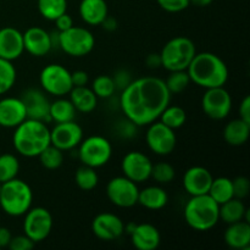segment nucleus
<instances>
[{
    "instance_id": "f257e3e1",
    "label": "nucleus",
    "mask_w": 250,
    "mask_h": 250,
    "mask_svg": "<svg viewBox=\"0 0 250 250\" xmlns=\"http://www.w3.org/2000/svg\"><path fill=\"white\" fill-rule=\"evenodd\" d=\"M170 100L171 94L165 81L148 76L132 80L122 90L120 106L125 117L142 127L156 121Z\"/></svg>"
},
{
    "instance_id": "f03ea898",
    "label": "nucleus",
    "mask_w": 250,
    "mask_h": 250,
    "mask_svg": "<svg viewBox=\"0 0 250 250\" xmlns=\"http://www.w3.org/2000/svg\"><path fill=\"white\" fill-rule=\"evenodd\" d=\"M186 71L190 82L205 89L224 87L229 80V68L225 61L209 51L195 54Z\"/></svg>"
},
{
    "instance_id": "7ed1b4c3",
    "label": "nucleus",
    "mask_w": 250,
    "mask_h": 250,
    "mask_svg": "<svg viewBox=\"0 0 250 250\" xmlns=\"http://www.w3.org/2000/svg\"><path fill=\"white\" fill-rule=\"evenodd\" d=\"M12 144L20 155L24 158H38L39 154L50 146V129L45 122L26 119L15 127Z\"/></svg>"
},
{
    "instance_id": "20e7f679",
    "label": "nucleus",
    "mask_w": 250,
    "mask_h": 250,
    "mask_svg": "<svg viewBox=\"0 0 250 250\" xmlns=\"http://www.w3.org/2000/svg\"><path fill=\"white\" fill-rule=\"evenodd\" d=\"M183 216L194 231H209L220 221L219 204L209 194L194 195L186 204Z\"/></svg>"
},
{
    "instance_id": "39448f33",
    "label": "nucleus",
    "mask_w": 250,
    "mask_h": 250,
    "mask_svg": "<svg viewBox=\"0 0 250 250\" xmlns=\"http://www.w3.org/2000/svg\"><path fill=\"white\" fill-rule=\"evenodd\" d=\"M33 192L28 183L14 178L1 183L0 189V207L2 211L12 217H19L31 209Z\"/></svg>"
},
{
    "instance_id": "423d86ee",
    "label": "nucleus",
    "mask_w": 250,
    "mask_h": 250,
    "mask_svg": "<svg viewBox=\"0 0 250 250\" xmlns=\"http://www.w3.org/2000/svg\"><path fill=\"white\" fill-rule=\"evenodd\" d=\"M197 54L194 43L187 37H175L164 45L161 50V66L167 71L187 70Z\"/></svg>"
},
{
    "instance_id": "0eeeda50",
    "label": "nucleus",
    "mask_w": 250,
    "mask_h": 250,
    "mask_svg": "<svg viewBox=\"0 0 250 250\" xmlns=\"http://www.w3.org/2000/svg\"><path fill=\"white\" fill-rule=\"evenodd\" d=\"M111 155V143L103 136H90L82 139L78 146V158L81 163L89 167L98 168L106 165Z\"/></svg>"
},
{
    "instance_id": "6e6552de",
    "label": "nucleus",
    "mask_w": 250,
    "mask_h": 250,
    "mask_svg": "<svg viewBox=\"0 0 250 250\" xmlns=\"http://www.w3.org/2000/svg\"><path fill=\"white\" fill-rule=\"evenodd\" d=\"M42 89L56 98L65 97L72 89L71 72L60 63H49L39 75Z\"/></svg>"
},
{
    "instance_id": "1a4fd4ad",
    "label": "nucleus",
    "mask_w": 250,
    "mask_h": 250,
    "mask_svg": "<svg viewBox=\"0 0 250 250\" xmlns=\"http://www.w3.org/2000/svg\"><path fill=\"white\" fill-rule=\"evenodd\" d=\"M95 39L89 29L72 26L67 31L60 32V49L73 58L88 55L94 49Z\"/></svg>"
},
{
    "instance_id": "9d476101",
    "label": "nucleus",
    "mask_w": 250,
    "mask_h": 250,
    "mask_svg": "<svg viewBox=\"0 0 250 250\" xmlns=\"http://www.w3.org/2000/svg\"><path fill=\"white\" fill-rule=\"evenodd\" d=\"M139 188L136 182L125 176L111 178L106 185L107 199L117 208H128L138 204Z\"/></svg>"
},
{
    "instance_id": "9b49d317",
    "label": "nucleus",
    "mask_w": 250,
    "mask_h": 250,
    "mask_svg": "<svg viewBox=\"0 0 250 250\" xmlns=\"http://www.w3.org/2000/svg\"><path fill=\"white\" fill-rule=\"evenodd\" d=\"M53 229V216L45 208H32L24 214L23 232L34 243L45 241Z\"/></svg>"
},
{
    "instance_id": "f8f14e48",
    "label": "nucleus",
    "mask_w": 250,
    "mask_h": 250,
    "mask_svg": "<svg viewBox=\"0 0 250 250\" xmlns=\"http://www.w3.org/2000/svg\"><path fill=\"white\" fill-rule=\"evenodd\" d=\"M148 126L149 128L146 133V142L148 148L156 155H170L175 150L176 144H177L175 129L170 128L160 121H154Z\"/></svg>"
},
{
    "instance_id": "ddd939ff",
    "label": "nucleus",
    "mask_w": 250,
    "mask_h": 250,
    "mask_svg": "<svg viewBox=\"0 0 250 250\" xmlns=\"http://www.w3.org/2000/svg\"><path fill=\"white\" fill-rule=\"evenodd\" d=\"M202 107L209 119L221 121L232 110L231 94L224 87L209 88L202 98Z\"/></svg>"
},
{
    "instance_id": "4468645a",
    "label": "nucleus",
    "mask_w": 250,
    "mask_h": 250,
    "mask_svg": "<svg viewBox=\"0 0 250 250\" xmlns=\"http://www.w3.org/2000/svg\"><path fill=\"white\" fill-rule=\"evenodd\" d=\"M153 163L142 151H128L121 161V170L125 177L136 183L146 182L150 178Z\"/></svg>"
},
{
    "instance_id": "2eb2a0df",
    "label": "nucleus",
    "mask_w": 250,
    "mask_h": 250,
    "mask_svg": "<svg viewBox=\"0 0 250 250\" xmlns=\"http://www.w3.org/2000/svg\"><path fill=\"white\" fill-rule=\"evenodd\" d=\"M83 139V129L73 121L56 124L50 129V144L62 151L77 148Z\"/></svg>"
},
{
    "instance_id": "dca6fc26",
    "label": "nucleus",
    "mask_w": 250,
    "mask_h": 250,
    "mask_svg": "<svg viewBox=\"0 0 250 250\" xmlns=\"http://www.w3.org/2000/svg\"><path fill=\"white\" fill-rule=\"evenodd\" d=\"M92 232L102 241H115L124 234L125 224L117 215L111 212H102L93 219Z\"/></svg>"
},
{
    "instance_id": "f3484780",
    "label": "nucleus",
    "mask_w": 250,
    "mask_h": 250,
    "mask_svg": "<svg viewBox=\"0 0 250 250\" xmlns=\"http://www.w3.org/2000/svg\"><path fill=\"white\" fill-rule=\"evenodd\" d=\"M21 100L26 107L27 119L38 120V121L49 122V107L50 102L46 98L45 92L37 88H28L21 95Z\"/></svg>"
},
{
    "instance_id": "a211bd4d",
    "label": "nucleus",
    "mask_w": 250,
    "mask_h": 250,
    "mask_svg": "<svg viewBox=\"0 0 250 250\" xmlns=\"http://www.w3.org/2000/svg\"><path fill=\"white\" fill-rule=\"evenodd\" d=\"M212 177L211 172L203 166H193L189 167L183 175V188L190 195L208 194L211 186Z\"/></svg>"
},
{
    "instance_id": "6ab92c4d",
    "label": "nucleus",
    "mask_w": 250,
    "mask_h": 250,
    "mask_svg": "<svg viewBox=\"0 0 250 250\" xmlns=\"http://www.w3.org/2000/svg\"><path fill=\"white\" fill-rule=\"evenodd\" d=\"M26 119V107L21 98L7 97L0 100V126L15 128Z\"/></svg>"
},
{
    "instance_id": "aec40b11",
    "label": "nucleus",
    "mask_w": 250,
    "mask_h": 250,
    "mask_svg": "<svg viewBox=\"0 0 250 250\" xmlns=\"http://www.w3.org/2000/svg\"><path fill=\"white\" fill-rule=\"evenodd\" d=\"M23 37L15 27L0 29V58L14 61L23 54Z\"/></svg>"
},
{
    "instance_id": "412c9836",
    "label": "nucleus",
    "mask_w": 250,
    "mask_h": 250,
    "mask_svg": "<svg viewBox=\"0 0 250 250\" xmlns=\"http://www.w3.org/2000/svg\"><path fill=\"white\" fill-rule=\"evenodd\" d=\"M22 37L24 50L32 56L42 58L51 50L50 34L42 27H29Z\"/></svg>"
},
{
    "instance_id": "4be33fe9",
    "label": "nucleus",
    "mask_w": 250,
    "mask_h": 250,
    "mask_svg": "<svg viewBox=\"0 0 250 250\" xmlns=\"http://www.w3.org/2000/svg\"><path fill=\"white\" fill-rule=\"evenodd\" d=\"M129 236L133 247L138 250H155L160 246L161 234L151 224L136 225Z\"/></svg>"
},
{
    "instance_id": "5701e85b",
    "label": "nucleus",
    "mask_w": 250,
    "mask_h": 250,
    "mask_svg": "<svg viewBox=\"0 0 250 250\" xmlns=\"http://www.w3.org/2000/svg\"><path fill=\"white\" fill-rule=\"evenodd\" d=\"M78 12L85 23L89 26H100L109 15V7L105 0H82Z\"/></svg>"
},
{
    "instance_id": "b1692460",
    "label": "nucleus",
    "mask_w": 250,
    "mask_h": 250,
    "mask_svg": "<svg viewBox=\"0 0 250 250\" xmlns=\"http://www.w3.org/2000/svg\"><path fill=\"white\" fill-rule=\"evenodd\" d=\"M225 242L232 249L247 250L250 247V224L238 221L229 225L225 231Z\"/></svg>"
},
{
    "instance_id": "393cba45",
    "label": "nucleus",
    "mask_w": 250,
    "mask_h": 250,
    "mask_svg": "<svg viewBox=\"0 0 250 250\" xmlns=\"http://www.w3.org/2000/svg\"><path fill=\"white\" fill-rule=\"evenodd\" d=\"M168 203V195L160 186H149L139 190L138 204L148 210H161Z\"/></svg>"
},
{
    "instance_id": "a878e982",
    "label": "nucleus",
    "mask_w": 250,
    "mask_h": 250,
    "mask_svg": "<svg viewBox=\"0 0 250 250\" xmlns=\"http://www.w3.org/2000/svg\"><path fill=\"white\" fill-rule=\"evenodd\" d=\"M70 100L75 109L82 114H89L94 111L98 105V97L94 94L92 88L84 87H72L70 90Z\"/></svg>"
},
{
    "instance_id": "bb28decb",
    "label": "nucleus",
    "mask_w": 250,
    "mask_h": 250,
    "mask_svg": "<svg viewBox=\"0 0 250 250\" xmlns=\"http://www.w3.org/2000/svg\"><path fill=\"white\" fill-rule=\"evenodd\" d=\"M250 136V124L242 119L232 120L224 129V139L229 146H241L248 142Z\"/></svg>"
},
{
    "instance_id": "cd10ccee",
    "label": "nucleus",
    "mask_w": 250,
    "mask_h": 250,
    "mask_svg": "<svg viewBox=\"0 0 250 250\" xmlns=\"http://www.w3.org/2000/svg\"><path fill=\"white\" fill-rule=\"evenodd\" d=\"M76 112L77 110L75 109L71 100L63 97L58 98L53 103H50V107H49L50 121H54L55 124L73 121L76 117Z\"/></svg>"
},
{
    "instance_id": "c85d7f7f",
    "label": "nucleus",
    "mask_w": 250,
    "mask_h": 250,
    "mask_svg": "<svg viewBox=\"0 0 250 250\" xmlns=\"http://www.w3.org/2000/svg\"><path fill=\"white\" fill-rule=\"evenodd\" d=\"M246 211V205L243 204L242 199H238V198H232V199L219 205L220 220L227 225L242 221Z\"/></svg>"
},
{
    "instance_id": "c756f323",
    "label": "nucleus",
    "mask_w": 250,
    "mask_h": 250,
    "mask_svg": "<svg viewBox=\"0 0 250 250\" xmlns=\"http://www.w3.org/2000/svg\"><path fill=\"white\" fill-rule=\"evenodd\" d=\"M208 194L219 205L227 202V200L232 199V198H234L232 180H229V177L214 178Z\"/></svg>"
},
{
    "instance_id": "7c9ffc66",
    "label": "nucleus",
    "mask_w": 250,
    "mask_h": 250,
    "mask_svg": "<svg viewBox=\"0 0 250 250\" xmlns=\"http://www.w3.org/2000/svg\"><path fill=\"white\" fill-rule=\"evenodd\" d=\"M38 11L48 21H55L67 11V0H38Z\"/></svg>"
},
{
    "instance_id": "2f4dec72",
    "label": "nucleus",
    "mask_w": 250,
    "mask_h": 250,
    "mask_svg": "<svg viewBox=\"0 0 250 250\" xmlns=\"http://www.w3.org/2000/svg\"><path fill=\"white\" fill-rule=\"evenodd\" d=\"M160 122L166 125L167 127L172 129H177L182 127L186 124L187 120V114H186L185 109H182L178 105H170L164 109V111L160 115Z\"/></svg>"
},
{
    "instance_id": "473e14b6",
    "label": "nucleus",
    "mask_w": 250,
    "mask_h": 250,
    "mask_svg": "<svg viewBox=\"0 0 250 250\" xmlns=\"http://www.w3.org/2000/svg\"><path fill=\"white\" fill-rule=\"evenodd\" d=\"M20 172V161L16 155L5 153L0 155V183L17 177Z\"/></svg>"
},
{
    "instance_id": "72a5a7b5",
    "label": "nucleus",
    "mask_w": 250,
    "mask_h": 250,
    "mask_svg": "<svg viewBox=\"0 0 250 250\" xmlns=\"http://www.w3.org/2000/svg\"><path fill=\"white\" fill-rule=\"evenodd\" d=\"M75 182L82 190H92L99 183V176L95 168L83 165L76 171Z\"/></svg>"
},
{
    "instance_id": "f704fd0d",
    "label": "nucleus",
    "mask_w": 250,
    "mask_h": 250,
    "mask_svg": "<svg viewBox=\"0 0 250 250\" xmlns=\"http://www.w3.org/2000/svg\"><path fill=\"white\" fill-rule=\"evenodd\" d=\"M16 82V68L12 61L0 58V95L5 94Z\"/></svg>"
},
{
    "instance_id": "c9c22d12",
    "label": "nucleus",
    "mask_w": 250,
    "mask_h": 250,
    "mask_svg": "<svg viewBox=\"0 0 250 250\" xmlns=\"http://www.w3.org/2000/svg\"><path fill=\"white\" fill-rule=\"evenodd\" d=\"M39 161L46 170H56L63 164V151L54 146H49L39 154Z\"/></svg>"
},
{
    "instance_id": "e433bc0d",
    "label": "nucleus",
    "mask_w": 250,
    "mask_h": 250,
    "mask_svg": "<svg viewBox=\"0 0 250 250\" xmlns=\"http://www.w3.org/2000/svg\"><path fill=\"white\" fill-rule=\"evenodd\" d=\"M92 90L100 99H109L116 92V88H115V83L111 76L100 75L93 81Z\"/></svg>"
},
{
    "instance_id": "4c0bfd02",
    "label": "nucleus",
    "mask_w": 250,
    "mask_h": 250,
    "mask_svg": "<svg viewBox=\"0 0 250 250\" xmlns=\"http://www.w3.org/2000/svg\"><path fill=\"white\" fill-rule=\"evenodd\" d=\"M190 78L188 76L187 71H172L170 72V76L165 81V84L167 87L170 94H180L189 85Z\"/></svg>"
},
{
    "instance_id": "58836bf2",
    "label": "nucleus",
    "mask_w": 250,
    "mask_h": 250,
    "mask_svg": "<svg viewBox=\"0 0 250 250\" xmlns=\"http://www.w3.org/2000/svg\"><path fill=\"white\" fill-rule=\"evenodd\" d=\"M176 176L175 167L168 163H158L153 165L150 178L159 185H167L172 182Z\"/></svg>"
},
{
    "instance_id": "ea45409f",
    "label": "nucleus",
    "mask_w": 250,
    "mask_h": 250,
    "mask_svg": "<svg viewBox=\"0 0 250 250\" xmlns=\"http://www.w3.org/2000/svg\"><path fill=\"white\" fill-rule=\"evenodd\" d=\"M232 187H233L234 198L244 199L249 195L250 192V181L244 176H238L232 180Z\"/></svg>"
},
{
    "instance_id": "a19ab883",
    "label": "nucleus",
    "mask_w": 250,
    "mask_h": 250,
    "mask_svg": "<svg viewBox=\"0 0 250 250\" xmlns=\"http://www.w3.org/2000/svg\"><path fill=\"white\" fill-rule=\"evenodd\" d=\"M137 128H138V126L126 117L125 120H121V121L117 122L116 134L119 137H121V138L129 139L136 136Z\"/></svg>"
},
{
    "instance_id": "79ce46f5",
    "label": "nucleus",
    "mask_w": 250,
    "mask_h": 250,
    "mask_svg": "<svg viewBox=\"0 0 250 250\" xmlns=\"http://www.w3.org/2000/svg\"><path fill=\"white\" fill-rule=\"evenodd\" d=\"M156 1L161 9L172 14L183 11L190 5L189 0H156Z\"/></svg>"
},
{
    "instance_id": "37998d69",
    "label": "nucleus",
    "mask_w": 250,
    "mask_h": 250,
    "mask_svg": "<svg viewBox=\"0 0 250 250\" xmlns=\"http://www.w3.org/2000/svg\"><path fill=\"white\" fill-rule=\"evenodd\" d=\"M112 81H114L116 90L119 89L122 92V90L132 82V76L131 73H129V71H127L126 68H120V70H117L116 72L114 73Z\"/></svg>"
},
{
    "instance_id": "c03bdc74",
    "label": "nucleus",
    "mask_w": 250,
    "mask_h": 250,
    "mask_svg": "<svg viewBox=\"0 0 250 250\" xmlns=\"http://www.w3.org/2000/svg\"><path fill=\"white\" fill-rule=\"evenodd\" d=\"M34 246L36 243L29 239L26 234L12 237L9 243V248L11 250H31Z\"/></svg>"
},
{
    "instance_id": "a18cd8bd",
    "label": "nucleus",
    "mask_w": 250,
    "mask_h": 250,
    "mask_svg": "<svg viewBox=\"0 0 250 250\" xmlns=\"http://www.w3.org/2000/svg\"><path fill=\"white\" fill-rule=\"evenodd\" d=\"M71 81H72L73 87H84L88 84V73L85 71L77 70L75 72H71Z\"/></svg>"
},
{
    "instance_id": "49530a36",
    "label": "nucleus",
    "mask_w": 250,
    "mask_h": 250,
    "mask_svg": "<svg viewBox=\"0 0 250 250\" xmlns=\"http://www.w3.org/2000/svg\"><path fill=\"white\" fill-rule=\"evenodd\" d=\"M54 22H55L56 29H58L59 32L67 31V29H70L71 27L73 26L72 17H71L67 12H65V14H62L61 16H59Z\"/></svg>"
},
{
    "instance_id": "de8ad7c7",
    "label": "nucleus",
    "mask_w": 250,
    "mask_h": 250,
    "mask_svg": "<svg viewBox=\"0 0 250 250\" xmlns=\"http://www.w3.org/2000/svg\"><path fill=\"white\" fill-rule=\"evenodd\" d=\"M239 119H242L243 121L250 124V97L247 95L241 103V106H239Z\"/></svg>"
},
{
    "instance_id": "09e8293b",
    "label": "nucleus",
    "mask_w": 250,
    "mask_h": 250,
    "mask_svg": "<svg viewBox=\"0 0 250 250\" xmlns=\"http://www.w3.org/2000/svg\"><path fill=\"white\" fill-rule=\"evenodd\" d=\"M146 66H148L149 68H153V70L161 67L160 53L149 54V55L146 56Z\"/></svg>"
},
{
    "instance_id": "8fccbe9b",
    "label": "nucleus",
    "mask_w": 250,
    "mask_h": 250,
    "mask_svg": "<svg viewBox=\"0 0 250 250\" xmlns=\"http://www.w3.org/2000/svg\"><path fill=\"white\" fill-rule=\"evenodd\" d=\"M11 238L12 234L10 229H6V227H0V249L9 247Z\"/></svg>"
},
{
    "instance_id": "3c124183",
    "label": "nucleus",
    "mask_w": 250,
    "mask_h": 250,
    "mask_svg": "<svg viewBox=\"0 0 250 250\" xmlns=\"http://www.w3.org/2000/svg\"><path fill=\"white\" fill-rule=\"evenodd\" d=\"M102 26L105 31L114 32V31H116V28H117V21L114 19V17H111L107 15V16L105 17L104 21L102 22Z\"/></svg>"
},
{
    "instance_id": "603ef678",
    "label": "nucleus",
    "mask_w": 250,
    "mask_h": 250,
    "mask_svg": "<svg viewBox=\"0 0 250 250\" xmlns=\"http://www.w3.org/2000/svg\"><path fill=\"white\" fill-rule=\"evenodd\" d=\"M49 34H50L51 49H60V32L53 31Z\"/></svg>"
},
{
    "instance_id": "864d4df0",
    "label": "nucleus",
    "mask_w": 250,
    "mask_h": 250,
    "mask_svg": "<svg viewBox=\"0 0 250 250\" xmlns=\"http://www.w3.org/2000/svg\"><path fill=\"white\" fill-rule=\"evenodd\" d=\"M214 0H189L190 4H193L194 6L198 7H205V6H209Z\"/></svg>"
},
{
    "instance_id": "5fc2aeb1",
    "label": "nucleus",
    "mask_w": 250,
    "mask_h": 250,
    "mask_svg": "<svg viewBox=\"0 0 250 250\" xmlns=\"http://www.w3.org/2000/svg\"><path fill=\"white\" fill-rule=\"evenodd\" d=\"M0 189H1V183H0Z\"/></svg>"
}]
</instances>
